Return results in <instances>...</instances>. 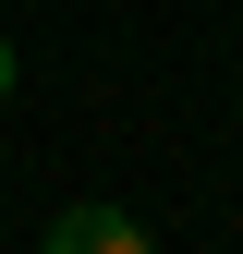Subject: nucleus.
Here are the masks:
<instances>
[{"label":"nucleus","instance_id":"nucleus-1","mask_svg":"<svg viewBox=\"0 0 243 254\" xmlns=\"http://www.w3.org/2000/svg\"><path fill=\"white\" fill-rule=\"evenodd\" d=\"M49 254H158V242H146L122 206H73V218L49 230Z\"/></svg>","mask_w":243,"mask_h":254},{"label":"nucleus","instance_id":"nucleus-2","mask_svg":"<svg viewBox=\"0 0 243 254\" xmlns=\"http://www.w3.org/2000/svg\"><path fill=\"white\" fill-rule=\"evenodd\" d=\"M0 97H12V49H0Z\"/></svg>","mask_w":243,"mask_h":254}]
</instances>
